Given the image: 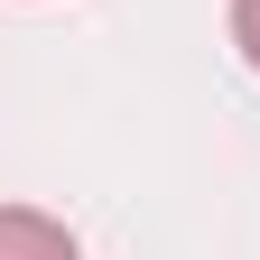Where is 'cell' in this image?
Segmentation results:
<instances>
[{
	"label": "cell",
	"instance_id": "1",
	"mask_svg": "<svg viewBox=\"0 0 260 260\" xmlns=\"http://www.w3.org/2000/svg\"><path fill=\"white\" fill-rule=\"evenodd\" d=\"M0 260H84V251H75V233H65L56 214H38V205H0Z\"/></svg>",
	"mask_w": 260,
	"mask_h": 260
},
{
	"label": "cell",
	"instance_id": "2",
	"mask_svg": "<svg viewBox=\"0 0 260 260\" xmlns=\"http://www.w3.org/2000/svg\"><path fill=\"white\" fill-rule=\"evenodd\" d=\"M233 47L251 56V75H260V0H233Z\"/></svg>",
	"mask_w": 260,
	"mask_h": 260
}]
</instances>
